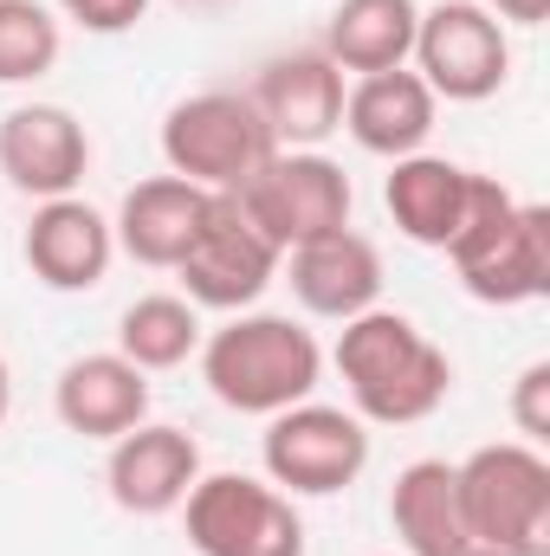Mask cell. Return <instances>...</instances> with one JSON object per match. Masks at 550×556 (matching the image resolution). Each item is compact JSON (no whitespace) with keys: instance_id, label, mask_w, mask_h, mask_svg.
<instances>
[{"instance_id":"cell-1","label":"cell","mask_w":550,"mask_h":556,"mask_svg":"<svg viewBox=\"0 0 550 556\" xmlns=\"http://www.w3.org/2000/svg\"><path fill=\"white\" fill-rule=\"evenodd\" d=\"M330 363L350 389V415L363 427H414V420L440 415V402L453 389L447 350L414 317L383 311V304L337 330Z\"/></svg>"},{"instance_id":"cell-2","label":"cell","mask_w":550,"mask_h":556,"mask_svg":"<svg viewBox=\"0 0 550 556\" xmlns=\"http://www.w3.org/2000/svg\"><path fill=\"white\" fill-rule=\"evenodd\" d=\"M201 382L221 408L273 420L278 408H298L324 382V350L298 317L278 311H234L221 330L201 337Z\"/></svg>"},{"instance_id":"cell-3","label":"cell","mask_w":550,"mask_h":556,"mask_svg":"<svg viewBox=\"0 0 550 556\" xmlns=\"http://www.w3.org/2000/svg\"><path fill=\"white\" fill-rule=\"evenodd\" d=\"M447 260L466 285V298H479V304H499V311L538 304L550 291V207L518 201L499 175L473 168L466 220H460Z\"/></svg>"},{"instance_id":"cell-4","label":"cell","mask_w":550,"mask_h":556,"mask_svg":"<svg viewBox=\"0 0 550 556\" xmlns=\"http://www.w3.org/2000/svg\"><path fill=\"white\" fill-rule=\"evenodd\" d=\"M473 538L499 556H550V459L545 446L492 440L453 466Z\"/></svg>"},{"instance_id":"cell-5","label":"cell","mask_w":550,"mask_h":556,"mask_svg":"<svg viewBox=\"0 0 550 556\" xmlns=\"http://www.w3.org/2000/svg\"><path fill=\"white\" fill-rule=\"evenodd\" d=\"M273 149L278 142L260 124L247 91H195V98L168 104V117H162V162H168V175H182V181H195L208 194L240 188Z\"/></svg>"},{"instance_id":"cell-6","label":"cell","mask_w":550,"mask_h":556,"mask_svg":"<svg viewBox=\"0 0 550 556\" xmlns=\"http://www.w3.org/2000/svg\"><path fill=\"white\" fill-rule=\"evenodd\" d=\"M240 207H247V220L273 240L278 253H291V247H304V240H317V233H337V227H350V175H343V162H330L324 149H273L240 188H227Z\"/></svg>"},{"instance_id":"cell-7","label":"cell","mask_w":550,"mask_h":556,"mask_svg":"<svg viewBox=\"0 0 550 556\" xmlns=\"http://www.w3.org/2000/svg\"><path fill=\"white\" fill-rule=\"evenodd\" d=\"M195 556H304V518L273 479L201 472L182 498Z\"/></svg>"},{"instance_id":"cell-8","label":"cell","mask_w":550,"mask_h":556,"mask_svg":"<svg viewBox=\"0 0 550 556\" xmlns=\"http://www.w3.org/2000/svg\"><path fill=\"white\" fill-rule=\"evenodd\" d=\"M260 459H266V479L285 498H337L370 466V427L350 408L298 402V408H278L266 420Z\"/></svg>"},{"instance_id":"cell-9","label":"cell","mask_w":550,"mask_h":556,"mask_svg":"<svg viewBox=\"0 0 550 556\" xmlns=\"http://www.w3.org/2000/svg\"><path fill=\"white\" fill-rule=\"evenodd\" d=\"M409 65L421 85L447 104H486L512 78V33L479 7V0H440L421 7Z\"/></svg>"},{"instance_id":"cell-10","label":"cell","mask_w":550,"mask_h":556,"mask_svg":"<svg viewBox=\"0 0 550 556\" xmlns=\"http://www.w3.org/2000/svg\"><path fill=\"white\" fill-rule=\"evenodd\" d=\"M278 260L285 253L247 220V207L234 194H208V214H201L175 278H182V298L195 311H227L234 317V311H253L266 298V285L278 278Z\"/></svg>"},{"instance_id":"cell-11","label":"cell","mask_w":550,"mask_h":556,"mask_svg":"<svg viewBox=\"0 0 550 556\" xmlns=\"http://www.w3.org/2000/svg\"><path fill=\"white\" fill-rule=\"evenodd\" d=\"M195 479H201V446H195L188 427L137 420L130 433L111 440L104 485H111V505L130 511V518H168V511H182V498L195 492Z\"/></svg>"},{"instance_id":"cell-12","label":"cell","mask_w":550,"mask_h":556,"mask_svg":"<svg viewBox=\"0 0 550 556\" xmlns=\"http://www.w3.org/2000/svg\"><path fill=\"white\" fill-rule=\"evenodd\" d=\"M91 168V137L65 104H13L0 117V175L26 201L78 194Z\"/></svg>"},{"instance_id":"cell-13","label":"cell","mask_w":550,"mask_h":556,"mask_svg":"<svg viewBox=\"0 0 550 556\" xmlns=\"http://www.w3.org/2000/svg\"><path fill=\"white\" fill-rule=\"evenodd\" d=\"M20 260L26 273L39 278L46 291H98L111 278L117 260V233H111V214H98L85 194H59V201H39L33 220H26V240H20Z\"/></svg>"},{"instance_id":"cell-14","label":"cell","mask_w":550,"mask_h":556,"mask_svg":"<svg viewBox=\"0 0 550 556\" xmlns=\"http://www.w3.org/2000/svg\"><path fill=\"white\" fill-rule=\"evenodd\" d=\"M247 98H253V111L273 130L278 149H317V142L343 124V72L317 46L273 52L260 65V78H253Z\"/></svg>"},{"instance_id":"cell-15","label":"cell","mask_w":550,"mask_h":556,"mask_svg":"<svg viewBox=\"0 0 550 556\" xmlns=\"http://www.w3.org/2000/svg\"><path fill=\"white\" fill-rule=\"evenodd\" d=\"M278 273L311 317H330V324H350V317L383 304V253L357 227H337V233H317V240L291 247L278 260Z\"/></svg>"},{"instance_id":"cell-16","label":"cell","mask_w":550,"mask_h":556,"mask_svg":"<svg viewBox=\"0 0 550 556\" xmlns=\"http://www.w3.org/2000/svg\"><path fill=\"white\" fill-rule=\"evenodd\" d=\"M52 415L65 433L78 440H117L130 433L137 420H149V376H142L130 356L117 350H91V356H72L52 382Z\"/></svg>"},{"instance_id":"cell-17","label":"cell","mask_w":550,"mask_h":556,"mask_svg":"<svg viewBox=\"0 0 550 556\" xmlns=\"http://www.w3.org/2000/svg\"><path fill=\"white\" fill-rule=\"evenodd\" d=\"M434 117H440V98L421 85L414 65H396V72H370L343 91V124L337 130H350V142L363 155L402 162L414 149H427Z\"/></svg>"},{"instance_id":"cell-18","label":"cell","mask_w":550,"mask_h":556,"mask_svg":"<svg viewBox=\"0 0 550 556\" xmlns=\"http://www.w3.org/2000/svg\"><path fill=\"white\" fill-rule=\"evenodd\" d=\"M466 194H473V168H460L447 155H427V149L389 162V181H383V207H389L396 233L427 247V253L453 247V233L466 220Z\"/></svg>"},{"instance_id":"cell-19","label":"cell","mask_w":550,"mask_h":556,"mask_svg":"<svg viewBox=\"0 0 550 556\" xmlns=\"http://www.w3.org/2000/svg\"><path fill=\"white\" fill-rule=\"evenodd\" d=\"M201 214H208V188H195L182 175H149L117 201V220H111L117 253H130L149 273H175Z\"/></svg>"},{"instance_id":"cell-20","label":"cell","mask_w":550,"mask_h":556,"mask_svg":"<svg viewBox=\"0 0 550 556\" xmlns=\"http://www.w3.org/2000/svg\"><path fill=\"white\" fill-rule=\"evenodd\" d=\"M389 525H396V538H402V556H499L473 538L447 459H414V466L396 472Z\"/></svg>"},{"instance_id":"cell-21","label":"cell","mask_w":550,"mask_h":556,"mask_svg":"<svg viewBox=\"0 0 550 556\" xmlns=\"http://www.w3.org/2000/svg\"><path fill=\"white\" fill-rule=\"evenodd\" d=\"M414 26H421V7L414 0H337L330 20H324V59L337 72H396L409 65L414 52Z\"/></svg>"},{"instance_id":"cell-22","label":"cell","mask_w":550,"mask_h":556,"mask_svg":"<svg viewBox=\"0 0 550 556\" xmlns=\"http://www.w3.org/2000/svg\"><path fill=\"white\" fill-rule=\"evenodd\" d=\"M201 337H208L201 311L188 298H175V291H149L137 304H124V317H117V356H130L142 376L182 369L201 350Z\"/></svg>"},{"instance_id":"cell-23","label":"cell","mask_w":550,"mask_h":556,"mask_svg":"<svg viewBox=\"0 0 550 556\" xmlns=\"http://www.w3.org/2000/svg\"><path fill=\"white\" fill-rule=\"evenodd\" d=\"M59 52L65 33L46 0H0V85H39Z\"/></svg>"},{"instance_id":"cell-24","label":"cell","mask_w":550,"mask_h":556,"mask_svg":"<svg viewBox=\"0 0 550 556\" xmlns=\"http://www.w3.org/2000/svg\"><path fill=\"white\" fill-rule=\"evenodd\" d=\"M512 420H518L525 446H545L550 440V363H532L512 382Z\"/></svg>"},{"instance_id":"cell-25","label":"cell","mask_w":550,"mask_h":556,"mask_svg":"<svg viewBox=\"0 0 550 556\" xmlns=\"http://www.w3.org/2000/svg\"><path fill=\"white\" fill-rule=\"evenodd\" d=\"M52 13H65L72 26H85V33H130L142 13H149V0H46Z\"/></svg>"},{"instance_id":"cell-26","label":"cell","mask_w":550,"mask_h":556,"mask_svg":"<svg viewBox=\"0 0 550 556\" xmlns=\"http://www.w3.org/2000/svg\"><path fill=\"white\" fill-rule=\"evenodd\" d=\"M499 26H545L550 20V0H479Z\"/></svg>"},{"instance_id":"cell-27","label":"cell","mask_w":550,"mask_h":556,"mask_svg":"<svg viewBox=\"0 0 550 556\" xmlns=\"http://www.w3.org/2000/svg\"><path fill=\"white\" fill-rule=\"evenodd\" d=\"M7 408H13V376H7V356H0V427H7Z\"/></svg>"},{"instance_id":"cell-28","label":"cell","mask_w":550,"mask_h":556,"mask_svg":"<svg viewBox=\"0 0 550 556\" xmlns=\"http://www.w3.org/2000/svg\"><path fill=\"white\" fill-rule=\"evenodd\" d=\"M201 7H208V0H201Z\"/></svg>"}]
</instances>
